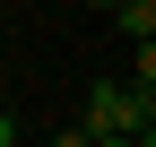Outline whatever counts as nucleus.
Returning <instances> with one entry per match:
<instances>
[{"instance_id":"f257e3e1","label":"nucleus","mask_w":156,"mask_h":147,"mask_svg":"<svg viewBox=\"0 0 156 147\" xmlns=\"http://www.w3.org/2000/svg\"><path fill=\"white\" fill-rule=\"evenodd\" d=\"M113 26H122L130 43H147V35H156V0H122V9H113Z\"/></svg>"},{"instance_id":"f03ea898","label":"nucleus","mask_w":156,"mask_h":147,"mask_svg":"<svg viewBox=\"0 0 156 147\" xmlns=\"http://www.w3.org/2000/svg\"><path fill=\"white\" fill-rule=\"evenodd\" d=\"M52 147H95V138H87V130H61V138H52Z\"/></svg>"},{"instance_id":"7ed1b4c3","label":"nucleus","mask_w":156,"mask_h":147,"mask_svg":"<svg viewBox=\"0 0 156 147\" xmlns=\"http://www.w3.org/2000/svg\"><path fill=\"white\" fill-rule=\"evenodd\" d=\"M0 147H17V121H9V113H0Z\"/></svg>"},{"instance_id":"20e7f679","label":"nucleus","mask_w":156,"mask_h":147,"mask_svg":"<svg viewBox=\"0 0 156 147\" xmlns=\"http://www.w3.org/2000/svg\"><path fill=\"white\" fill-rule=\"evenodd\" d=\"M95 147H156V138H95Z\"/></svg>"},{"instance_id":"39448f33","label":"nucleus","mask_w":156,"mask_h":147,"mask_svg":"<svg viewBox=\"0 0 156 147\" xmlns=\"http://www.w3.org/2000/svg\"><path fill=\"white\" fill-rule=\"evenodd\" d=\"M95 9H122V0H95Z\"/></svg>"}]
</instances>
